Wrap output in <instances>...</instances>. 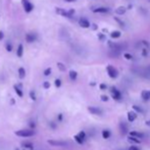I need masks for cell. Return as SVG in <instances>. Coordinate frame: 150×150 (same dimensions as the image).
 Here are the masks:
<instances>
[{"instance_id":"1","label":"cell","mask_w":150,"mask_h":150,"mask_svg":"<svg viewBox=\"0 0 150 150\" xmlns=\"http://www.w3.org/2000/svg\"><path fill=\"white\" fill-rule=\"evenodd\" d=\"M135 73L139 74L146 79H150V67H147L145 69H135Z\"/></svg>"},{"instance_id":"2","label":"cell","mask_w":150,"mask_h":150,"mask_svg":"<svg viewBox=\"0 0 150 150\" xmlns=\"http://www.w3.org/2000/svg\"><path fill=\"white\" fill-rule=\"evenodd\" d=\"M16 135L18 137H32L34 135V131L29 130V129H25V130L16 131Z\"/></svg>"},{"instance_id":"3","label":"cell","mask_w":150,"mask_h":150,"mask_svg":"<svg viewBox=\"0 0 150 150\" xmlns=\"http://www.w3.org/2000/svg\"><path fill=\"white\" fill-rule=\"evenodd\" d=\"M106 71H107L108 76L110 78H112V79H115V78H117V76H119L117 69H115V67H113L112 65H108V67H106Z\"/></svg>"},{"instance_id":"4","label":"cell","mask_w":150,"mask_h":150,"mask_svg":"<svg viewBox=\"0 0 150 150\" xmlns=\"http://www.w3.org/2000/svg\"><path fill=\"white\" fill-rule=\"evenodd\" d=\"M110 92H111V96H112V98L115 100H120L122 99V94H120V92L115 87H111Z\"/></svg>"},{"instance_id":"5","label":"cell","mask_w":150,"mask_h":150,"mask_svg":"<svg viewBox=\"0 0 150 150\" xmlns=\"http://www.w3.org/2000/svg\"><path fill=\"white\" fill-rule=\"evenodd\" d=\"M23 5H24V9L26 12H31L34 9L33 4L29 0H23Z\"/></svg>"},{"instance_id":"6","label":"cell","mask_w":150,"mask_h":150,"mask_svg":"<svg viewBox=\"0 0 150 150\" xmlns=\"http://www.w3.org/2000/svg\"><path fill=\"white\" fill-rule=\"evenodd\" d=\"M48 143L52 146H58V147H64L67 145V142L64 141H57V140H48Z\"/></svg>"},{"instance_id":"7","label":"cell","mask_w":150,"mask_h":150,"mask_svg":"<svg viewBox=\"0 0 150 150\" xmlns=\"http://www.w3.org/2000/svg\"><path fill=\"white\" fill-rule=\"evenodd\" d=\"M56 13L60 14V16H65V18H71V14L69 13V11H67V10L62 9V8H56Z\"/></svg>"},{"instance_id":"8","label":"cell","mask_w":150,"mask_h":150,"mask_svg":"<svg viewBox=\"0 0 150 150\" xmlns=\"http://www.w3.org/2000/svg\"><path fill=\"white\" fill-rule=\"evenodd\" d=\"M88 110L90 111L91 113H93V115H102V110H101L100 108H97V107H88Z\"/></svg>"},{"instance_id":"9","label":"cell","mask_w":150,"mask_h":150,"mask_svg":"<svg viewBox=\"0 0 150 150\" xmlns=\"http://www.w3.org/2000/svg\"><path fill=\"white\" fill-rule=\"evenodd\" d=\"M79 25L82 27V28H89L90 27V23L88 20H86V18H82L79 20Z\"/></svg>"},{"instance_id":"10","label":"cell","mask_w":150,"mask_h":150,"mask_svg":"<svg viewBox=\"0 0 150 150\" xmlns=\"http://www.w3.org/2000/svg\"><path fill=\"white\" fill-rule=\"evenodd\" d=\"M36 39H37V37H36L35 34L29 33L26 35V41L28 42V43H33V42L36 41Z\"/></svg>"},{"instance_id":"11","label":"cell","mask_w":150,"mask_h":150,"mask_svg":"<svg viewBox=\"0 0 150 150\" xmlns=\"http://www.w3.org/2000/svg\"><path fill=\"white\" fill-rule=\"evenodd\" d=\"M120 133H122V135L128 134V127H127L126 122H120Z\"/></svg>"},{"instance_id":"12","label":"cell","mask_w":150,"mask_h":150,"mask_svg":"<svg viewBox=\"0 0 150 150\" xmlns=\"http://www.w3.org/2000/svg\"><path fill=\"white\" fill-rule=\"evenodd\" d=\"M141 97H142V99L144 101L150 100V91H148V90L142 91V93H141Z\"/></svg>"},{"instance_id":"13","label":"cell","mask_w":150,"mask_h":150,"mask_svg":"<svg viewBox=\"0 0 150 150\" xmlns=\"http://www.w3.org/2000/svg\"><path fill=\"white\" fill-rule=\"evenodd\" d=\"M109 8L107 7H98L93 9V12H97V13H105V12H108Z\"/></svg>"},{"instance_id":"14","label":"cell","mask_w":150,"mask_h":150,"mask_svg":"<svg viewBox=\"0 0 150 150\" xmlns=\"http://www.w3.org/2000/svg\"><path fill=\"white\" fill-rule=\"evenodd\" d=\"M136 119H137L136 113L133 112V111H130V112H128V120H129V122H133Z\"/></svg>"},{"instance_id":"15","label":"cell","mask_w":150,"mask_h":150,"mask_svg":"<svg viewBox=\"0 0 150 150\" xmlns=\"http://www.w3.org/2000/svg\"><path fill=\"white\" fill-rule=\"evenodd\" d=\"M23 53H24V46H23L22 44H20L18 47V50H16V55H18V57H22Z\"/></svg>"},{"instance_id":"16","label":"cell","mask_w":150,"mask_h":150,"mask_svg":"<svg viewBox=\"0 0 150 150\" xmlns=\"http://www.w3.org/2000/svg\"><path fill=\"white\" fill-rule=\"evenodd\" d=\"M130 136H133V137H136V138H142L144 135L140 132H136V131H132L130 132Z\"/></svg>"},{"instance_id":"17","label":"cell","mask_w":150,"mask_h":150,"mask_svg":"<svg viewBox=\"0 0 150 150\" xmlns=\"http://www.w3.org/2000/svg\"><path fill=\"white\" fill-rule=\"evenodd\" d=\"M18 77H20V79H24L26 77V71H25L24 67H20L18 69Z\"/></svg>"},{"instance_id":"18","label":"cell","mask_w":150,"mask_h":150,"mask_svg":"<svg viewBox=\"0 0 150 150\" xmlns=\"http://www.w3.org/2000/svg\"><path fill=\"white\" fill-rule=\"evenodd\" d=\"M111 136V133H110V131H108V130H104L102 132V137L104 139H108L109 137Z\"/></svg>"},{"instance_id":"19","label":"cell","mask_w":150,"mask_h":150,"mask_svg":"<svg viewBox=\"0 0 150 150\" xmlns=\"http://www.w3.org/2000/svg\"><path fill=\"white\" fill-rule=\"evenodd\" d=\"M128 141L129 142H132V143H140V140L136 137H133V136H129L128 137Z\"/></svg>"},{"instance_id":"20","label":"cell","mask_w":150,"mask_h":150,"mask_svg":"<svg viewBox=\"0 0 150 150\" xmlns=\"http://www.w3.org/2000/svg\"><path fill=\"white\" fill-rule=\"evenodd\" d=\"M110 36L111 38H113V39H117V38H120V32L119 31H113L110 33Z\"/></svg>"},{"instance_id":"21","label":"cell","mask_w":150,"mask_h":150,"mask_svg":"<svg viewBox=\"0 0 150 150\" xmlns=\"http://www.w3.org/2000/svg\"><path fill=\"white\" fill-rule=\"evenodd\" d=\"M77 77H78L77 71H69V78H71V80L75 81V80L77 79Z\"/></svg>"},{"instance_id":"22","label":"cell","mask_w":150,"mask_h":150,"mask_svg":"<svg viewBox=\"0 0 150 150\" xmlns=\"http://www.w3.org/2000/svg\"><path fill=\"white\" fill-rule=\"evenodd\" d=\"M126 10H127L126 7H124V6H120V7H119L117 10H115V12H117V14H120H120H124L125 12H126Z\"/></svg>"},{"instance_id":"23","label":"cell","mask_w":150,"mask_h":150,"mask_svg":"<svg viewBox=\"0 0 150 150\" xmlns=\"http://www.w3.org/2000/svg\"><path fill=\"white\" fill-rule=\"evenodd\" d=\"M132 108L134 109V110H136V111H138V112H140V113L143 112V109L141 108V107H139L138 105H133Z\"/></svg>"},{"instance_id":"24","label":"cell","mask_w":150,"mask_h":150,"mask_svg":"<svg viewBox=\"0 0 150 150\" xmlns=\"http://www.w3.org/2000/svg\"><path fill=\"white\" fill-rule=\"evenodd\" d=\"M14 90H16V92L18 93V95L20 97H23V92H22V90L20 89V88L18 87V86H14Z\"/></svg>"},{"instance_id":"25","label":"cell","mask_w":150,"mask_h":150,"mask_svg":"<svg viewBox=\"0 0 150 150\" xmlns=\"http://www.w3.org/2000/svg\"><path fill=\"white\" fill-rule=\"evenodd\" d=\"M23 146H24L25 148H29L30 150H33V145H32L31 143H23Z\"/></svg>"},{"instance_id":"26","label":"cell","mask_w":150,"mask_h":150,"mask_svg":"<svg viewBox=\"0 0 150 150\" xmlns=\"http://www.w3.org/2000/svg\"><path fill=\"white\" fill-rule=\"evenodd\" d=\"M75 140L77 141V143H79V144H83V143H84V140L80 138L78 135H76V136H75Z\"/></svg>"},{"instance_id":"27","label":"cell","mask_w":150,"mask_h":150,"mask_svg":"<svg viewBox=\"0 0 150 150\" xmlns=\"http://www.w3.org/2000/svg\"><path fill=\"white\" fill-rule=\"evenodd\" d=\"M57 67H58V69H59L61 71H64L65 69H65V67H64V64H62L61 62H58L57 63Z\"/></svg>"},{"instance_id":"28","label":"cell","mask_w":150,"mask_h":150,"mask_svg":"<svg viewBox=\"0 0 150 150\" xmlns=\"http://www.w3.org/2000/svg\"><path fill=\"white\" fill-rule=\"evenodd\" d=\"M78 136H79L81 139H83V140H85V138H86V133L84 132V131H82V132H80L79 134H78Z\"/></svg>"},{"instance_id":"29","label":"cell","mask_w":150,"mask_h":150,"mask_svg":"<svg viewBox=\"0 0 150 150\" xmlns=\"http://www.w3.org/2000/svg\"><path fill=\"white\" fill-rule=\"evenodd\" d=\"M50 74H51V69H50V67H48V69H46L45 71H44V76H46V77L49 76Z\"/></svg>"},{"instance_id":"30","label":"cell","mask_w":150,"mask_h":150,"mask_svg":"<svg viewBox=\"0 0 150 150\" xmlns=\"http://www.w3.org/2000/svg\"><path fill=\"white\" fill-rule=\"evenodd\" d=\"M5 48H6V50H7V51H12V45L10 43H7L5 45Z\"/></svg>"},{"instance_id":"31","label":"cell","mask_w":150,"mask_h":150,"mask_svg":"<svg viewBox=\"0 0 150 150\" xmlns=\"http://www.w3.org/2000/svg\"><path fill=\"white\" fill-rule=\"evenodd\" d=\"M55 86H56V87H60V86H61V81H60V80L59 79H56L55 80Z\"/></svg>"},{"instance_id":"32","label":"cell","mask_w":150,"mask_h":150,"mask_svg":"<svg viewBox=\"0 0 150 150\" xmlns=\"http://www.w3.org/2000/svg\"><path fill=\"white\" fill-rule=\"evenodd\" d=\"M43 87L45 88V89H48V88L50 87V83H49V82H44Z\"/></svg>"},{"instance_id":"33","label":"cell","mask_w":150,"mask_h":150,"mask_svg":"<svg viewBox=\"0 0 150 150\" xmlns=\"http://www.w3.org/2000/svg\"><path fill=\"white\" fill-rule=\"evenodd\" d=\"M125 58L126 59H132V55L130 53H125Z\"/></svg>"},{"instance_id":"34","label":"cell","mask_w":150,"mask_h":150,"mask_svg":"<svg viewBox=\"0 0 150 150\" xmlns=\"http://www.w3.org/2000/svg\"><path fill=\"white\" fill-rule=\"evenodd\" d=\"M100 98H101V100H102V101H107V100H108V97L105 96V95H102Z\"/></svg>"},{"instance_id":"35","label":"cell","mask_w":150,"mask_h":150,"mask_svg":"<svg viewBox=\"0 0 150 150\" xmlns=\"http://www.w3.org/2000/svg\"><path fill=\"white\" fill-rule=\"evenodd\" d=\"M30 96H31V98L33 99V100H35V99H36V97H35V93H34L33 91H31V92H30Z\"/></svg>"},{"instance_id":"36","label":"cell","mask_w":150,"mask_h":150,"mask_svg":"<svg viewBox=\"0 0 150 150\" xmlns=\"http://www.w3.org/2000/svg\"><path fill=\"white\" fill-rule=\"evenodd\" d=\"M100 89L101 90H105V89H106V85H105V84H101V85H100Z\"/></svg>"},{"instance_id":"37","label":"cell","mask_w":150,"mask_h":150,"mask_svg":"<svg viewBox=\"0 0 150 150\" xmlns=\"http://www.w3.org/2000/svg\"><path fill=\"white\" fill-rule=\"evenodd\" d=\"M129 150H140L138 148V147H136V146H131L130 148H129Z\"/></svg>"},{"instance_id":"38","label":"cell","mask_w":150,"mask_h":150,"mask_svg":"<svg viewBox=\"0 0 150 150\" xmlns=\"http://www.w3.org/2000/svg\"><path fill=\"white\" fill-rule=\"evenodd\" d=\"M4 38V34H3V32H0V41H1L2 39Z\"/></svg>"},{"instance_id":"39","label":"cell","mask_w":150,"mask_h":150,"mask_svg":"<svg viewBox=\"0 0 150 150\" xmlns=\"http://www.w3.org/2000/svg\"><path fill=\"white\" fill-rule=\"evenodd\" d=\"M58 120H62V115H61V113L58 115Z\"/></svg>"},{"instance_id":"40","label":"cell","mask_w":150,"mask_h":150,"mask_svg":"<svg viewBox=\"0 0 150 150\" xmlns=\"http://www.w3.org/2000/svg\"><path fill=\"white\" fill-rule=\"evenodd\" d=\"M146 125H147L148 127H150V120H147V122H146Z\"/></svg>"},{"instance_id":"41","label":"cell","mask_w":150,"mask_h":150,"mask_svg":"<svg viewBox=\"0 0 150 150\" xmlns=\"http://www.w3.org/2000/svg\"><path fill=\"white\" fill-rule=\"evenodd\" d=\"M65 1H67V2H74V1H76V0H65Z\"/></svg>"},{"instance_id":"42","label":"cell","mask_w":150,"mask_h":150,"mask_svg":"<svg viewBox=\"0 0 150 150\" xmlns=\"http://www.w3.org/2000/svg\"><path fill=\"white\" fill-rule=\"evenodd\" d=\"M16 150H20V149H16Z\"/></svg>"}]
</instances>
